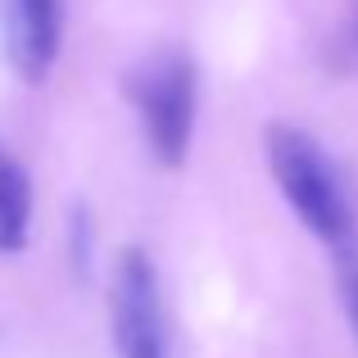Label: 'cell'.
Here are the masks:
<instances>
[{
  "label": "cell",
  "mask_w": 358,
  "mask_h": 358,
  "mask_svg": "<svg viewBox=\"0 0 358 358\" xmlns=\"http://www.w3.org/2000/svg\"><path fill=\"white\" fill-rule=\"evenodd\" d=\"M109 331H114L118 358H173L159 268L136 245L122 250L109 272Z\"/></svg>",
  "instance_id": "cell-3"
},
{
  "label": "cell",
  "mask_w": 358,
  "mask_h": 358,
  "mask_svg": "<svg viewBox=\"0 0 358 358\" xmlns=\"http://www.w3.org/2000/svg\"><path fill=\"white\" fill-rule=\"evenodd\" d=\"M32 231V182L0 141V254H18Z\"/></svg>",
  "instance_id": "cell-5"
},
{
  "label": "cell",
  "mask_w": 358,
  "mask_h": 358,
  "mask_svg": "<svg viewBox=\"0 0 358 358\" xmlns=\"http://www.w3.org/2000/svg\"><path fill=\"white\" fill-rule=\"evenodd\" d=\"M341 286H345V308H350V327H354V336H358V259L345 263Z\"/></svg>",
  "instance_id": "cell-6"
},
{
  "label": "cell",
  "mask_w": 358,
  "mask_h": 358,
  "mask_svg": "<svg viewBox=\"0 0 358 358\" xmlns=\"http://www.w3.org/2000/svg\"><path fill=\"white\" fill-rule=\"evenodd\" d=\"M127 100L141 118L150 155L164 168H182L195 136V105H200V82L195 59L186 50H155L127 73Z\"/></svg>",
  "instance_id": "cell-2"
},
{
  "label": "cell",
  "mask_w": 358,
  "mask_h": 358,
  "mask_svg": "<svg viewBox=\"0 0 358 358\" xmlns=\"http://www.w3.org/2000/svg\"><path fill=\"white\" fill-rule=\"evenodd\" d=\"M64 5L59 0H0V55L23 82H45L59 59Z\"/></svg>",
  "instance_id": "cell-4"
},
{
  "label": "cell",
  "mask_w": 358,
  "mask_h": 358,
  "mask_svg": "<svg viewBox=\"0 0 358 358\" xmlns=\"http://www.w3.org/2000/svg\"><path fill=\"white\" fill-rule=\"evenodd\" d=\"M336 55H341V64H345V69H358V9H354L350 27H345V36L336 41Z\"/></svg>",
  "instance_id": "cell-7"
},
{
  "label": "cell",
  "mask_w": 358,
  "mask_h": 358,
  "mask_svg": "<svg viewBox=\"0 0 358 358\" xmlns=\"http://www.w3.org/2000/svg\"><path fill=\"white\" fill-rule=\"evenodd\" d=\"M268 168L281 200L290 204L299 222L313 231L327 250L341 254V263L358 259V209L345 186L341 168L331 164L322 145L304 127L272 122L268 127Z\"/></svg>",
  "instance_id": "cell-1"
}]
</instances>
